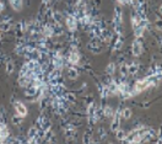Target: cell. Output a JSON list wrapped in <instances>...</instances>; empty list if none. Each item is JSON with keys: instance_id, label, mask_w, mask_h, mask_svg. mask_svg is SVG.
I'll return each mask as SVG.
<instances>
[{"instance_id": "obj_1", "label": "cell", "mask_w": 162, "mask_h": 144, "mask_svg": "<svg viewBox=\"0 0 162 144\" xmlns=\"http://www.w3.org/2000/svg\"><path fill=\"white\" fill-rule=\"evenodd\" d=\"M15 110H16V112H17V115L20 116V117H26V115H27V107L25 106V105L22 103V102H16L15 103Z\"/></svg>"}, {"instance_id": "obj_2", "label": "cell", "mask_w": 162, "mask_h": 144, "mask_svg": "<svg viewBox=\"0 0 162 144\" xmlns=\"http://www.w3.org/2000/svg\"><path fill=\"white\" fill-rule=\"evenodd\" d=\"M66 26L68 29H69L70 31H75L76 30V26H77V22H76V17L69 15L66 17Z\"/></svg>"}, {"instance_id": "obj_3", "label": "cell", "mask_w": 162, "mask_h": 144, "mask_svg": "<svg viewBox=\"0 0 162 144\" xmlns=\"http://www.w3.org/2000/svg\"><path fill=\"white\" fill-rule=\"evenodd\" d=\"M141 52H142V47H141V43L139 41H135L133 43V53L134 56H140L141 54Z\"/></svg>"}, {"instance_id": "obj_4", "label": "cell", "mask_w": 162, "mask_h": 144, "mask_svg": "<svg viewBox=\"0 0 162 144\" xmlns=\"http://www.w3.org/2000/svg\"><path fill=\"white\" fill-rule=\"evenodd\" d=\"M9 3L15 11H20L22 8V0H9Z\"/></svg>"}, {"instance_id": "obj_5", "label": "cell", "mask_w": 162, "mask_h": 144, "mask_svg": "<svg viewBox=\"0 0 162 144\" xmlns=\"http://www.w3.org/2000/svg\"><path fill=\"white\" fill-rule=\"evenodd\" d=\"M119 113L117 112L116 115H114V120H113V122H112V124H111V129L113 130V132H116V130L119 128Z\"/></svg>"}, {"instance_id": "obj_6", "label": "cell", "mask_w": 162, "mask_h": 144, "mask_svg": "<svg viewBox=\"0 0 162 144\" xmlns=\"http://www.w3.org/2000/svg\"><path fill=\"white\" fill-rule=\"evenodd\" d=\"M79 60H80V56H79L77 52H71L70 56H69V62L71 64H77Z\"/></svg>"}, {"instance_id": "obj_7", "label": "cell", "mask_w": 162, "mask_h": 144, "mask_svg": "<svg viewBox=\"0 0 162 144\" xmlns=\"http://www.w3.org/2000/svg\"><path fill=\"white\" fill-rule=\"evenodd\" d=\"M38 136V129H37V127H32V128H30V130H28V142H33V138L34 137H37Z\"/></svg>"}, {"instance_id": "obj_8", "label": "cell", "mask_w": 162, "mask_h": 144, "mask_svg": "<svg viewBox=\"0 0 162 144\" xmlns=\"http://www.w3.org/2000/svg\"><path fill=\"white\" fill-rule=\"evenodd\" d=\"M77 76H79V73H77V70L75 68H69V69H68V78H69V79L74 80V79H76Z\"/></svg>"}, {"instance_id": "obj_9", "label": "cell", "mask_w": 162, "mask_h": 144, "mask_svg": "<svg viewBox=\"0 0 162 144\" xmlns=\"http://www.w3.org/2000/svg\"><path fill=\"white\" fill-rule=\"evenodd\" d=\"M135 29V37H141L142 35H144V32H145V27H144V26L140 23V25H138L136 26V27H134Z\"/></svg>"}, {"instance_id": "obj_10", "label": "cell", "mask_w": 162, "mask_h": 144, "mask_svg": "<svg viewBox=\"0 0 162 144\" xmlns=\"http://www.w3.org/2000/svg\"><path fill=\"white\" fill-rule=\"evenodd\" d=\"M26 94L28 96H34L37 94V87L34 85H30L26 89Z\"/></svg>"}, {"instance_id": "obj_11", "label": "cell", "mask_w": 162, "mask_h": 144, "mask_svg": "<svg viewBox=\"0 0 162 144\" xmlns=\"http://www.w3.org/2000/svg\"><path fill=\"white\" fill-rule=\"evenodd\" d=\"M141 17L139 16V15H135V16H133L131 17V23H133V27H136L138 25H140L141 23Z\"/></svg>"}, {"instance_id": "obj_12", "label": "cell", "mask_w": 162, "mask_h": 144, "mask_svg": "<svg viewBox=\"0 0 162 144\" xmlns=\"http://www.w3.org/2000/svg\"><path fill=\"white\" fill-rule=\"evenodd\" d=\"M116 136H117V138H118V139H120V140H123V139H125V138H127L125 132H124V130H122V129H119V128L116 130Z\"/></svg>"}, {"instance_id": "obj_13", "label": "cell", "mask_w": 162, "mask_h": 144, "mask_svg": "<svg viewBox=\"0 0 162 144\" xmlns=\"http://www.w3.org/2000/svg\"><path fill=\"white\" fill-rule=\"evenodd\" d=\"M54 67H56L57 69L63 67V60H62V57L57 56L56 58H54Z\"/></svg>"}, {"instance_id": "obj_14", "label": "cell", "mask_w": 162, "mask_h": 144, "mask_svg": "<svg viewBox=\"0 0 162 144\" xmlns=\"http://www.w3.org/2000/svg\"><path fill=\"white\" fill-rule=\"evenodd\" d=\"M122 116H123L124 117V118H130V117H131V110L130 109H124L123 110V112H122Z\"/></svg>"}, {"instance_id": "obj_15", "label": "cell", "mask_w": 162, "mask_h": 144, "mask_svg": "<svg viewBox=\"0 0 162 144\" xmlns=\"http://www.w3.org/2000/svg\"><path fill=\"white\" fill-rule=\"evenodd\" d=\"M104 116H107V117H112L113 116V110H112L111 106H107L104 109Z\"/></svg>"}, {"instance_id": "obj_16", "label": "cell", "mask_w": 162, "mask_h": 144, "mask_svg": "<svg viewBox=\"0 0 162 144\" xmlns=\"http://www.w3.org/2000/svg\"><path fill=\"white\" fill-rule=\"evenodd\" d=\"M138 72V67L135 64H131L130 67H128V73H130V74H135Z\"/></svg>"}, {"instance_id": "obj_17", "label": "cell", "mask_w": 162, "mask_h": 144, "mask_svg": "<svg viewBox=\"0 0 162 144\" xmlns=\"http://www.w3.org/2000/svg\"><path fill=\"white\" fill-rule=\"evenodd\" d=\"M44 35L48 36V37H50V36L53 35V30H52L50 26H46V29H44Z\"/></svg>"}, {"instance_id": "obj_18", "label": "cell", "mask_w": 162, "mask_h": 144, "mask_svg": "<svg viewBox=\"0 0 162 144\" xmlns=\"http://www.w3.org/2000/svg\"><path fill=\"white\" fill-rule=\"evenodd\" d=\"M114 69H116L114 64H113V63H111V64L107 67V73H108V74H113V73H114Z\"/></svg>"}, {"instance_id": "obj_19", "label": "cell", "mask_w": 162, "mask_h": 144, "mask_svg": "<svg viewBox=\"0 0 162 144\" xmlns=\"http://www.w3.org/2000/svg\"><path fill=\"white\" fill-rule=\"evenodd\" d=\"M0 29H2L3 31H8V30H10V23H9V22H4V23H2V25H0Z\"/></svg>"}, {"instance_id": "obj_20", "label": "cell", "mask_w": 162, "mask_h": 144, "mask_svg": "<svg viewBox=\"0 0 162 144\" xmlns=\"http://www.w3.org/2000/svg\"><path fill=\"white\" fill-rule=\"evenodd\" d=\"M12 70H14V64L10 62V63H8V65H6V73H8V74H11Z\"/></svg>"}, {"instance_id": "obj_21", "label": "cell", "mask_w": 162, "mask_h": 144, "mask_svg": "<svg viewBox=\"0 0 162 144\" xmlns=\"http://www.w3.org/2000/svg\"><path fill=\"white\" fill-rule=\"evenodd\" d=\"M20 118H22V117H20L19 115H17V116H14V117H12V122L15 123V124H19V123H20V121H21Z\"/></svg>"}, {"instance_id": "obj_22", "label": "cell", "mask_w": 162, "mask_h": 144, "mask_svg": "<svg viewBox=\"0 0 162 144\" xmlns=\"http://www.w3.org/2000/svg\"><path fill=\"white\" fill-rule=\"evenodd\" d=\"M88 115L90 116H94V105L92 103L91 106H88Z\"/></svg>"}, {"instance_id": "obj_23", "label": "cell", "mask_w": 162, "mask_h": 144, "mask_svg": "<svg viewBox=\"0 0 162 144\" xmlns=\"http://www.w3.org/2000/svg\"><path fill=\"white\" fill-rule=\"evenodd\" d=\"M117 2L120 4V5H124V4H127V3H129V0H117Z\"/></svg>"}, {"instance_id": "obj_24", "label": "cell", "mask_w": 162, "mask_h": 144, "mask_svg": "<svg viewBox=\"0 0 162 144\" xmlns=\"http://www.w3.org/2000/svg\"><path fill=\"white\" fill-rule=\"evenodd\" d=\"M4 9V5H3V2H2V0H0V11H2Z\"/></svg>"}, {"instance_id": "obj_25", "label": "cell", "mask_w": 162, "mask_h": 144, "mask_svg": "<svg viewBox=\"0 0 162 144\" xmlns=\"http://www.w3.org/2000/svg\"><path fill=\"white\" fill-rule=\"evenodd\" d=\"M129 2H130V0H129Z\"/></svg>"}]
</instances>
